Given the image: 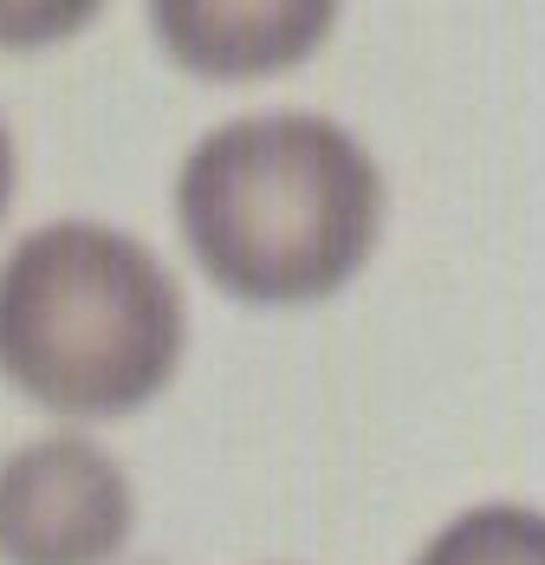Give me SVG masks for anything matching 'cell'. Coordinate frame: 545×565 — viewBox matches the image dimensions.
<instances>
[{
  "label": "cell",
  "mask_w": 545,
  "mask_h": 565,
  "mask_svg": "<svg viewBox=\"0 0 545 565\" xmlns=\"http://www.w3.org/2000/svg\"><path fill=\"white\" fill-rule=\"evenodd\" d=\"M182 339V286L124 227L46 222L0 260V377L58 416L143 409Z\"/></svg>",
  "instance_id": "2"
},
{
  "label": "cell",
  "mask_w": 545,
  "mask_h": 565,
  "mask_svg": "<svg viewBox=\"0 0 545 565\" xmlns=\"http://www.w3.org/2000/svg\"><path fill=\"white\" fill-rule=\"evenodd\" d=\"M137 526L124 461L92 436H33L0 455V559L110 565Z\"/></svg>",
  "instance_id": "3"
},
{
  "label": "cell",
  "mask_w": 545,
  "mask_h": 565,
  "mask_svg": "<svg viewBox=\"0 0 545 565\" xmlns=\"http://www.w3.org/2000/svg\"><path fill=\"white\" fill-rule=\"evenodd\" d=\"M338 7L299 0V7H195V0H163L150 7V26L169 46L175 65L202 78H267L286 72L312 46H325Z\"/></svg>",
  "instance_id": "4"
},
{
  "label": "cell",
  "mask_w": 545,
  "mask_h": 565,
  "mask_svg": "<svg viewBox=\"0 0 545 565\" xmlns=\"http://www.w3.org/2000/svg\"><path fill=\"white\" fill-rule=\"evenodd\" d=\"M416 565H545V513L513 501L468 508L416 553Z\"/></svg>",
  "instance_id": "5"
},
{
  "label": "cell",
  "mask_w": 545,
  "mask_h": 565,
  "mask_svg": "<svg viewBox=\"0 0 545 565\" xmlns=\"http://www.w3.org/2000/svg\"><path fill=\"white\" fill-rule=\"evenodd\" d=\"M13 202V137H7V117H0V215Z\"/></svg>",
  "instance_id": "6"
},
{
  "label": "cell",
  "mask_w": 545,
  "mask_h": 565,
  "mask_svg": "<svg viewBox=\"0 0 545 565\" xmlns=\"http://www.w3.org/2000/svg\"><path fill=\"white\" fill-rule=\"evenodd\" d=\"M175 222L221 292L306 306L371 260L383 175L371 150L319 111L234 117L182 157Z\"/></svg>",
  "instance_id": "1"
}]
</instances>
